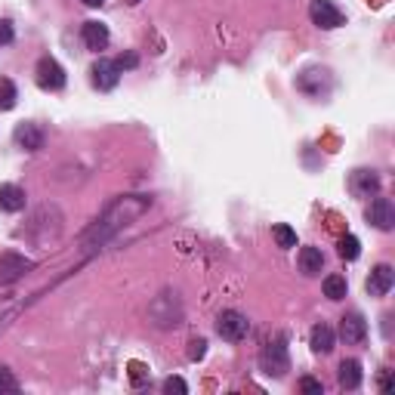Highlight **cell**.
<instances>
[{
  "label": "cell",
  "instance_id": "obj_24",
  "mask_svg": "<svg viewBox=\"0 0 395 395\" xmlns=\"http://www.w3.org/2000/svg\"><path fill=\"white\" fill-rule=\"evenodd\" d=\"M19 383L16 377H12V371H6V367H0V392H16Z\"/></svg>",
  "mask_w": 395,
  "mask_h": 395
},
{
  "label": "cell",
  "instance_id": "obj_7",
  "mask_svg": "<svg viewBox=\"0 0 395 395\" xmlns=\"http://www.w3.org/2000/svg\"><path fill=\"white\" fill-rule=\"evenodd\" d=\"M367 222L374 229H380V232H389L395 226V207L389 198H374L371 207H367Z\"/></svg>",
  "mask_w": 395,
  "mask_h": 395
},
{
  "label": "cell",
  "instance_id": "obj_28",
  "mask_svg": "<svg viewBox=\"0 0 395 395\" xmlns=\"http://www.w3.org/2000/svg\"><path fill=\"white\" fill-rule=\"evenodd\" d=\"M115 65H117V68H136V56H133V52H127V56H121V59H115Z\"/></svg>",
  "mask_w": 395,
  "mask_h": 395
},
{
  "label": "cell",
  "instance_id": "obj_23",
  "mask_svg": "<svg viewBox=\"0 0 395 395\" xmlns=\"http://www.w3.org/2000/svg\"><path fill=\"white\" fill-rule=\"evenodd\" d=\"M164 392H167V395H186L189 383L182 377H167V380H164Z\"/></svg>",
  "mask_w": 395,
  "mask_h": 395
},
{
  "label": "cell",
  "instance_id": "obj_9",
  "mask_svg": "<svg viewBox=\"0 0 395 395\" xmlns=\"http://www.w3.org/2000/svg\"><path fill=\"white\" fill-rule=\"evenodd\" d=\"M392 285H395V269L386 266V262H380V266L371 269L365 287H367V293H371V296H386L392 291Z\"/></svg>",
  "mask_w": 395,
  "mask_h": 395
},
{
  "label": "cell",
  "instance_id": "obj_25",
  "mask_svg": "<svg viewBox=\"0 0 395 395\" xmlns=\"http://www.w3.org/2000/svg\"><path fill=\"white\" fill-rule=\"evenodd\" d=\"M204 355H207V340H192V343H189V358L201 361Z\"/></svg>",
  "mask_w": 395,
  "mask_h": 395
},
{
  "label": "cell",
  "instance_id": "obj_12",
  "mask_svg": "<svg viewBox=\"0 0 395 395\" xmlns=\"http://www.w3.org/2000/svg\"><path fill=\"white\" fill-rule=\"evenodd\" d=\"M334 343H337V334H334V327L331 325H315L312 327V334H309V346H312V352H318V355H327L334 349Z\"/></svg>",
  "mask_w": 395,
  "mask_h": 395
},
{
  "label": "cell",
  "instance_id": "obj_10",
  "mask_svg": "<svg viewBox=\"0 0 395 395\" xmlns=\"http://www.w3.org/2000/svg\"><path fill=\"white\" fill-rule=\"evenodd\" d=\"M349 189H352L355 198H371L380 192V176L374 170H355L349 176Z\"/></svg>",
  "mask_w": 395,
  "mask_h": 395
},
{
  "label": "cell",
  "instance_id": "obj_6",
  "mask_svg": "<svg viewBox=\"0 0 395 395\" xmlns=\"http://www.w3.org/2000/svg\"><path fill=\"white\" fill-rule=\"evenodd\" d=\"M35 77H37V87L41 90H62L65 87V71L52 56H44L41 62H37Z\"/></svg>",
  "mask_w": 395,
  "mask_h": 395
},
{
  "label": "cell",
  "instance_id": "obj_13",
  "mask_svg": "<svg viewBox=\"0 0 395 395\" xmlns=\"http://www.w3.org/2000/svg\"><path fill=\"white\" fill-rule=\"evenodd\" d=\"M16 142L25 151H41L44 148V130L37 124H19L16 127Z\"/></svg>",
  "mask_w": 395,
  "mask_h": 395
},
{
  "label": "cell",
  "instance_id": "obj_3",
  "mask_svg": "<svg viewBox=\"0 0 395 395\" xmlns=\"http://www.w3.org/2000/svg\"><path fill=\"white\" fill-rule=\"evenodd\" d=\"M216 334H220L222 340H229V343H241L250 334V321L241 312H235V309H226V312H220V318H216Z\"/></svg>",
  "mask_w": 395,
  "mask_h": 395
},
{
  "label": "cell",
  "instance_id": "obj_19",
  "mask_svg": "<svg viewBox=\"0 0 395 395\" xmlns=\"http://www.w3.org/2000/svg\"><path fill=\"white\" fill-rule=\"evenodd\" d=\"M272 238H275V244L285 247V250L296 247V232L287 226V222H275V226H272Z\"/></svg>",
  "mask_w": 395,
  "mask_h": 395
},
{
  "label": "cell",
  "instance_id": "obj_1",
  "mask_svg": "<svg viewBox=\"0 0 395 395\" xmlns=\"http://www.w3.org/2000/svg\"><path fill=\"white\" fill-rule=\"evenodd\" d=\"M148 204H151V198H146V195L117 198V201L108 207V213H105L102 220H99L96 226L87 232V238H84V241H87V244H90V241H99V244H102V241L111 238V235H115L121 226H127V222L139 220V216L148 210Z\"/></svg>",
  "mask_w": 395,
  "mask_h": 395
},
{
  "label": "cell",
  "instance_id": "obj_26",
  "mask_svg": "<svg viewBox=\"0 0 395 395\" xmlns=\"http://www.w3.org/2000/svg\"><path fill=\"white\" fill-rule=\"evenodd\" d=\"M12 37H16V31H12V25L6 22V19H0V47H6V44H12Z\"/></svg>",
  "mask_w": 395,
  "mask_h": 395
},
{
  "label": "cell",
  "instance_id": "obj_11",
  "mask_svg": "<svg viewBox=\"0 0 395 395\" xmlns=\"http://www.w3.org/2000/svg\"><path fill=\"white\" fill-rule=\"evenodd\" d=\"M117 81H121V68H117L111 59H96V65H93V87L115 90Z\"/></svg>",
  "mask_w": 395,
  "mask_h": 395
},
{
  "label": "cell",
  "instance_id": "obj_22",
  "mask_svg": "<svg viewBox=\"0 0 395 395\" xmlns=\"http://www.w3.org/2000/svg\"><path fill=\"white\" fill-rule=\"evenodd\" d=\"M130 383H133V386H146L148 383L146 365H139V361H130Z\"/></svg>",
  "mask_w": 395,
  "mask_h": 395
},
{
  "label": "cell",
  "instance_id": "obj_4",
  "mask_svg": "<svg viewBox=\"0 0 395 395\" xmlns=\"http://www.w3.org/2000/svg\"><path fill=\"white\" fill-rule=\"evenodd\" d=\"M31 269H35V262H31L28 256L16 253V250H6V253H0V281H3V285L19 281L22 275H28Z\"/></svg>",
  "mask_w": 395,
  "mask_h": 395
},
{
  "label": "cell",
  "instance_id": "obj_21",
  "mask_svg": "<svg viewBox=\"0 0 395 395\" xmlns=\"http://www.w3.org/2000/svg\"><path fill=\"white\" fill-rule=\"evenodd\" d=\"M16 99H19V93H16V87H12V81L10 77H0V111H10L12 105H16Z\"/></svg>",
  "mask_w": 395,
  "mask_h": 395
},
{
  "label": "cell",
  "instance_id": "obj_20",
  "mask_svg": "<svg viewBox=\"0 0 395 395\" xmlns=\"http://www.w3.org/2000/svg\"><path fill=\"white\" fill-rule=\"evenodd\" d=\"M337 250H340V256H343V260H358L361 256V241L355 238V235H343V238H340V244H337Z\"/></svg>",
  "mask_w": 395,
  "mask_h": 395
},
{
  "label": "cell",
  "instance_id": "obj_8",
  "mask_svg": "<svg viewBox=\"0 0 395 395\" xmlns=\"http://www.w3.org/2000/svg\"><path fill=\"white\" fill-rule=\"evenodd\" d=\"M340 337H343V343L346 346H358V343H365V337H367V321L361 318L358 312H349L340 318Z\"/></svg>",
  "mask_w": 395,
  "mask_h": 395
},
{
  "label": "cell",
  "instance_id": "obj_5",
  "mask_svg": "<svg viewBox=\"0 0 395 395\" xmlns=\"http://www.w3.org/2000/svg\"><path fill=\"white\" fill-rule=\"evenodd\" d=\"M309 19H312L318 28H325V31L340 28V25L346 22V16L331 3V0H312V3H309Z\"/></svg>",
  "mask_w": 395,
  "mask_h": 395
},
{
  "label": "cell",
  "instance_id": "obj_2",
  "mask_svg": "<svg viewBox=\"0 0 395 395\" xmlns=\"http://www.w3.org/2000/svg\"><path fill=\"white\" fill-rule=\"evenodd\" d=\"M260 367H262V374H269V377H285V374L291 371L287 346L281 343V340L266 343V346H262V352H260Z\"/></svg>",
  "mask_w": 395,
  "mask_h": 395
},
{
  "label": "cell",
  "instance_id": "obj_18",
  "mask_svg": "<svg viewBox=\"0 0 395 395\" xmlns=\"http://www.w3.org/2000/svg\"><path fill=\"white\" fill-rule=\"evenodd\" d=\"M346 291H349V285H346L343 275H327L325 278V296L327 300H334V302L346 300Z\"/></svg>",
  "mask_w": 395,
  "mask_h": 395
},
{
  "label": "cell",
  "instance_id": "obj_15",
  "mask_svg": "<svg viewBox=\"0 0 395 395\" xmlns=\"http://www.w3.org/2000/svg\"><path fill=\"white\" fill-rule=\"evenodd\" d=\"M321 269H325V253H321V247H302L300 250V272L315 278V275H321Z\"/></svg>",
  "mask_w": 395,
  "mask_h": 395
},
{
  "label": "cell",
  "instance_id": "obj_30",
  "mask_svg": "<svg viewBox=\"0 0 395 395\" xmlns=\"http://www.w3.org/2000/svg\"><path fill=\"white\" fill-rule=\"evenodd\" d=\"M130 3H139V0H130Z\"/></svg>",
  "mask_w": 395,
  "mask_h": 395
},
{
  "label": "cell",
  "instance_id": "obj_29",
  "mask_svg": "<svg viewBox=\"0 0 395 395\" xmlns=\"http://www.w3.org/2000/svg\"><path fill=\"white\" fill-rule=\"evenodd\" d=\"M87 6H102V0H84Z\"/></svg>",
  "mask_w": 395,
  "mask_h": 395
},
{
  "label": "cell",
  "instance_id": "obj_16",
  "mask_svg": "<svg viewBox=\"0 0 395 395\" xmlns=\"http://www.w3.org/2000/svg\"><path fill=\"white\" fill-rule=\"evenodd\" d=\"M340 386H343V389H358L361 386V377H365V374H361V361H355V358H343L340 361Z\"/></svg>",
  "mask_w": 395,
  "mask_h": 395
},
{
  "label": "cell",
  "instance_id": "obj_17",
  "mask_svg": "<svg viewBox=\"0 0 395 395\" xmlns=\"http://www.w3.org/2000/svg\"><path fill=\"white\" fill-rule=\"evenodd\" d=\"M81 35H84V44H87L90 50L99 52V50L108 47V28H105L102 22H87V25H84Z\"/></svg>",
  "mask_w": 395,
  "mask_h": 395
},
{
  "label": "cell",
  "instance_id": "obj_27",
  "mask_svg": "<svg viewBox=\"0 0 395 395\" xmlns=\"http://www.w3.org/2000/svg\"><path fill=\"white\" fill-rule=\"evenodd\" d=\"M300 389L306 392V395H321V383H318V380H312V377H302L300 380Z\"/></svg>",
  "mask_w": 395,
  "mask_h": 395
},
{
  "label": "cell",
  "instance_id": "obj_14",
  "mask_svg": "<svg viewBox=\"0 0 395 395\" xmlns=\"http://www.w3.org/2000/svg\"><path fill=\"white\" fill-rule=\"evenodd\" d=\"M0 210H6V213L25 210V189L12 186V182H3V186H0Z\"/></svg>",
  "mask_w": 395,
  "mask_h": 395
}]
</instances>
